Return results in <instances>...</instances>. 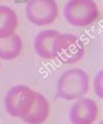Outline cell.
Here are the masks:
<instances>
[{
    "instance_id": "1",
    "label": "cell",
    "mask_w": 103,
    "mask_h": 124,
    "mask_svg": "<svg viewBox=\"0 0 103 124\" xmlns=\"http://www.w3.org/2000/svg\"><path fill=\"white\" fill-rule=\"evenodd\" d=\"M89 76L80 68L64 71L56 83V98L76 101L84 97L89 91Z\"/></svg>"
},
{
    "instance_id": "3",
    "label": "cell",
    "mask_w": 103,
    "mask_h": 124,
    "mask_svg": "<svg viewBox=\"0 0 103 124\" xmlns=\"http://www.w3.org/2000/svg\"><path fill=\"white\" fill-rule=\"evenodd\" d=\"M52 54L62 64H76L85 55V45L77 36L59 34L53 41Z\"/></svg>"
},
{
    "instance_id": "9",
    "label": "cell",
    "mask_w": 103,
    "mask_h": 124,
    "mask_svg": "<svg viewBox=\"0 0 103 124\" xmlns=\"http://www.w3.org/2000/svg\"><path fill=\"white\" fill-rule=\"evenodd\" d=\"M23 42L19 35L14 32L10 37L0 39V59L2 61H12L22 52Z\"/></svg>"
},
{
    "instance_id": "4",
    "label": "cell",
    "mask_w": 103,
    "mask_h": 124,
    "mask_svg": "<svg viewBox=\"0 0 103 124\" xmlns=\"http://www.w3.org/2000/svg\"><path fill=\"white\" fill-rule=\"evenodd\" d=\"M35 101V91L24 84L12 86L4 96V108L13 118L22 119L29 112Z\"/></svg>"
},
{
    "instance_id": "11",
    "label": "cell",
    "mask_w": 103,
    "mask_h": 124,
    "mask_svg": "<svg viewBox=\"0 0 103 124\" xmlns=\"http://www.w3.org/2000/svg\"><path fill=\"white\" fill-rule=\"evenodd\" d=\"M102 76H103L102 70H99V72L95 75L94 80H93V89H94V93L98 95V97H99V98H102V97H103Z\"/></svg>"
},
{
    "instance_id": "12",
    "label": "cell",
    "mask_w": 103,
    "mask_h": 124,
    "mask_svg": "<svg viewBox=\"0 0 103 124\" xmlns=\"http://www.w3.org/2000/svg\"><path fill=\"white\" fill-rule=\"evenodd\" d=\"M99 124H102V122H100V123H99Z\"/></svg>"
},
{
    "instance_id": "2",
    "label": "cell",
    "mask_w": 103,
    "mask_h": 124,
    "mask_svg": "<svg viewBox=\"0 0 103 124\" xmlns=\"http://www.w3.org/2000/svg\"><path fill=\"white\" fill-rule=\"evenodd\" d=\"M63 15L69 25L87 27L99 17V8L94 0H68L63 9Z\"/></svg>"
},
{
    "instance_id": "10",
    "label": "cell",
    "mask_w": 103,
    "mask_h": 124,
    "mask_svg": "<svg viewBox=\"0 0 103 124\" xmlns=\"http://www.w3.org/2000/svg\"><path fill=\"white\" fill-rule=\"evenodd\" d=\"M18 25V15L13 9L7 6H0V39L13 35Z\"/></svg>"
},
{
    "instance_id": "8",
    "label": "cell",
    "mask_w": 103,
    "mask_h": 124,
    "mask_svg": "<svg viewBox=\"0 0 103 124\" xmlns=\"http://www.w3.org/2000/svg\"><path fill=\"white\" fill-rule=\"evenodd\" d=\"M60 32L54 29H45L36 35L34 39V50L40 58L53 59L52 45L56 37Z\"/></svg>"
},
{
    "instance_id": "7",
    "label": "cell",
    "mask_w": 103,
    "mask_h": 124,
    "mask_svg": "<svg viewBox=\"0 0 103 124\" xmlns=\"http://www.w3.org/2000/svg\"><path fill=\"white\" fill-rule=\"evenodd\" d=\"M50 113V105L46 97L40 93L35 92V101L29 112L22 118L26 124H41L48 119Z\"/></svg>"
},
{
    "instance_id": "5",
    "label": "cell",
    "mask_w": 103,
    "mask_h": 124,
    "mask_svg": "<svg viewBox=\"0 0 103 124\" xmlns=\"http://www.w3.org/2000/svg\"><path fill=\"white\" fill-rule=\"evenodd\" d=\"M57 14L56 0H28L25 7L26 18L36 26L50 25L56 20Z\"/></svg>"
},
{
    "instance_id": "6",
    "label": "cell",
    "mask_w": 103,
    "mask_h": 124,
    "mask_svg": "<svg viewBox=\"0 0 103 124\" xmlns=\"http://www.w3.org/2000/svg\"><path fill=\"white\" fill-rule=\"evenodd\" d=\"M99 114L98 105L93 99L81 97L71 107L68 119L72 124H92Z\"/></svg>"
}]
</instances>
